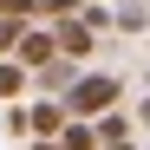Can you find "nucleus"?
Here are the masks:
<instances>
[{"instance_id": "obj_1", "label": "nucleus", "mask_w": 150, "mask_h": 150, "mask_svg": "<svg viewBox=\"0 0 150 150\" xmlns=\"http://www.w3.org/2000/svg\"><path fill=\"white\" fill-rule=\"evenodd\" d=\"M111 105H117V79H111V72H85V79L65 91V111H79V117H98Z\"/></svg>"}, {"instance_id": "obj_3", "label": "nucleus", "mask_w": 150, "mask_h": 150, "mask_svg": "<svg viewBox=\"0 0 150 150\" xmlns=\"http://www.w3.org/2000/svg\"><path fill=\"white\" fill-rule=\"evenodd\" d=\"M26 131H33L39 144H59V131H65V105H33V111H26Z\"/></svg>"}, {"instance_id": "obj_7", "label": "nucleus", "mask_w": 150, "mask_h": 150, "mask_svg": "<svg viewBox=\"0 0 150 150\" xmlns=\"http://www.w3.org/2000/svg\"><path fill=\"white\" fill-rule=\"evenodd\" d=\"M20 33H26V26H13V20H0V59H7L13 46H20Z\"/></svg>"}, {"instance_id": "obj_2", "label": "nucleus", "mask_w": 150, "mask_h": 150, "mask_svg": "<svg viewBox=\"0 0 150 150\" xmlns=\"http://www.w3.org/2000/svg\"><path fill=\"white\" fill-rule=\"evenodd\" d=\"M13 52H20V65H39V72H46V65H52V52H59V39L46 33V26H26Z\"/></svg>"}, {"instance_id": "obj_5", "label": "nucleus", "mask_w": 150, "mask_h": 150, "mask_svg": "<svg viewBox=\"0 0 150 150\" xmlns=\"http://www.w3.org/2000/svg\"><path fill=\"white\" fill-rule=\"evenodd\" d=\"M26 91V65L20 59H0V98H20Z\"/></svg>"}, {"instance_id": "obj_8", "label": "nucleus", "mask_w": 150, "mask_h": 150, "mask_svg": "<svg viewBox=\"0 0 150 150\" xmlns=\"http://www.w3.org/2000/svg\"><path fill=\"white\" fill-rule=\"evenodd\" d=\"M117 150H124V144H117Z\"/></svg>"}, {"instance_id": "obj_6", "label": "nucleus", "mask_w": 150, "mask_h": 150, "mask_svg": "<svg viewBox=\"0 0 150 150\" xmlns=\"http://www.w3.org/2000/svg\"><path fill=\"white\" fill-rule=\"evenodd\" d=\"M59 150H98V131H91V124H65V131H59Z\"/></svg>"}, {"instance_id": "obj_4", "label": "nucleus", "mask_w": 150, "mask_h": 150, "mask_svg": "<svg viewBox=\"0 0 150 150\" xmlns=\"http://www.w3.org/2000/svg\"><path fill=\"white\" fill-rule=\"evenodd\" d=\"M52 39H59V52H65V59H79V52H91V26H85V20H65V26H59Z\"/></svg>"}]
</instances>
